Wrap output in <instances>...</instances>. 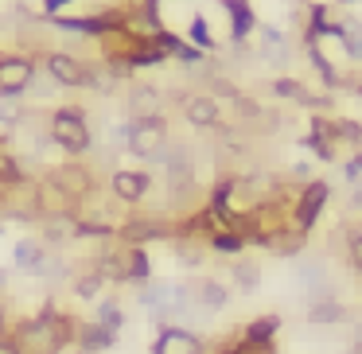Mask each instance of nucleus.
Returning a JSON list of instances; mask_svg holds the SVG:
<instances>
[{
	"label": "nucleus",
	"mask_w": 362,
	"mask_h": 354,
	"mask_svg": "<svg viewBox=\"0 0 362 354\" xmlns=\"http://www.w3.org/2000/svg\"><path fill=\"white\" fill-rule=\"evenodd\" d=\"M74 335H78L74 315H66L55 304H47L35 319L20 323L12 343H16L20 354H63L66 346H74Z\"/></svg>",
	"instance_id": "1"
},
{
	"label": "nucleus",
	"mask_w": 362,
	"mask_h": 354,
	"mask_svg": "<svg viewBox=\"0 0 362 354\" xmlns=\"http://www.w3.org/2000/svg\"><path fill=\"white\" fill-rule=\"evenodd\" d=\"M43 195L59 199L63 211H74L78 203H86L94 195V172L86 164H59V167H47L43 175Z\"/></svg>",
	"instance_id": "2"
},
{
	"label": "nucleus",
	"mask_w": 362,
	"mask_h": 354,
	"mask_svg": "<svg viewBox=\"0 0 362 354\" xmlns=\"http://www.w3.org/2000/svg\"><path fill=\"white\" fill-rule=\"evenodd\" d=\"M47 136L59 144L63 152H71V156H82V152L90 148V141H94V133H90L86 117H82L78 110H55L47 121Z\"/></svg>",
	"instance_id": "3"
},
{
	"label": "nucleus",
	"mask_w": 362,
	"mask_h": 354,
	"mask_svg": "<svg viewBox=\"0 0 362 354\" xmlns=\"http://www.w3.org/2000/svg\"><path fill=\"white\" fill-rule=\"evenodd\" d=\"M43 66H47V74H51L55 86H71V90L94 86V71H98V66L82 63V59L71 55V51H47V55H43Z\"/></svg>",
	"instance_id": "4"
},
{
	"label": "nucleus",
	"mask_w": 362,
	"mask_h": 354,
	"mask_svg": "<svg viewBox=\"0 0 362 354\" xmlns=\"http://www.w3.org/2000/svg\"><path fill=\"white\" fill-rule=\"evenodd\" d=\"M125 148L141 160H160L168 148V121L164 117H152V121H136L129 125V136H125Z\"/></svg>",
	"instance_id": "5"
},
{
	"label": "nucleus",
	"mask_w": 362,
	"mask_h": 354,
	"mask_svg": "<svg viewBox=\"0 0 362 354\" xmlns=\"http://www.w3.org/2000/svg\"><path fill=\"white\" fill-rule=\"evenodd\" d=\"M35 71H40V66L28 55H0V94L20 98L35 82Z\"/></svg>",
	"instance_id": "6"
},
{
	"label": "nucleus",
	"mask_w": 362,
	"mask_h": 354,
	"mask_svg": "<svg viewBox=\"0 0 362 354\" xmlns=\"http://www.w3.org/2000/svg\"><path fill=\"white\" fill-rule=\"evenodd\" d=\"M175 226L168 218H156V214H148V218H125V226L117 230V237L125 245H133V249H141L144 242H160V237H172Z\"/></svg>",
	"instance_id": "7"
},
{
	"label": "nucleus",
	"mask_w": 362,
	"mask_h": 354,
	"mask_svg": "<svg viewBox=\"0 0 362 354\" xmlns=\"http://www.w3.org/2000/svg\"><path fill=\"white\" fill-rule=\"evenodd\" d=\"M152 354H206V343L187 327H160L156 343H152Z\"/></svg>",
	"instance_id": "8"
},
{
	"label": "nucleus",
	"mask_w": 362,
	"mask_h": 354,
	"mask_svg": "<svg viewBox=\"0 0 362 354\" xmlns=\"http://www.w3.org/2000/svg\"><path fill=\"white\" fill-rule=\"evenodd\" d=\"M160 110H164V94H160L156 86L141 82V86L129 90V98H125V113L133 117V125H136V121H152V117H160Z\"/></svg>",
	"instance_id": "9"
},
{
	"label": "nucleus",
	"mask_w": 362,
	"mask_h": 354,
	"mask_svg": "<svg viewBox=\"0 0 362 354\" xmlns=\"http://www.w3.org/2000/svg\"><path fill=\"white\" fill-rule=\"evenodd\" d=\"M327 195H331V187L323 179H315V183H308L304 191H300V203H296V230H312V222L320 218V211H323V203H327Z\"/></svg>",
	"instance_id": "10"
},
{
	"label": "nucleus",
	"mask_w": 362,
	"mask_h": 354,
	"mask_svg": "<svg viewBox=\"0 0 362 354\" xmlns=\"http://www.w3.org/2000/svg\"><path fill=\"white\" fill-rule=\"evenodd\" d=\"M183 117H187L191 129H214L218 125V98L187 94V102H183Z\"/></svg>",
	"instance_id": "11"
},
{
	"label": "nucleus",
	"mask_w": 362,
	"mask_h": 354,
	"mask_svg": "<svg viewBox=\"0 0 362 354\" xmlns=\"http://www.w3.org/2000/svg\"><path fill=\"white\" fill-rule=\"evenodd\" d=\"M113 199L125 206H136L144 199V191H148V175L144 172H113V183H110Z\"/></svg>",
	"instance_id": "12"
},
{
	"label": "nucleus",
	"mask_w": 362,
	"mask_h": 354,
	"mask_svg": "<svg viewBox=\"0 0 362 354\" xmlns=\"http://www.w3.org/2000/svg\"><path fill=\"white\" fill-rule=\"evenodd\" d=\"M304 230H296V226H284L281 222V230H273V234H261V245L265 249H273L276 257H296V253H304Z\"/></svg>",
	"instance_id": "13"
},
{
	"label": "nucleus",
	"mask_w": 362,
	"mask_h": 354,
	"mask_svg": "<svg viewBox=\"0 0 362 354\" xmlns=\"http://www.w3.org/2000/svg\"><path fill=\"white\" fill-rule=\"evenodd\" d=\"M113 343H117V335H110L105 327H98V323H78L74 346H78L82 354H102V350H110Z\"/></svg>",
	"instance_id": "14"
},
{
	"label": "nucleus",
	"mask_w": 362,
	"mask_h": 354,
	"mask_svg": "<svg viewBox=\"0 0 362 354\" xmlns=\"http://www.w3.org/2000/svg\"><path fill=\"white\" fill-rule=\"evenodd\" d=\"M351 319V312H346V304L343 300H335V296H320V300H312L308 304V323H346Z\"/></svg>",
	"instance_id": "15"
},
{
	"label": "nucleus",
	"mask_w": 362,
	"mask_h": 354,
	"mask_svg": "<svg viewBox=\"0 0 362 354\" xmlns=\"http://www.w3.org/2000/svg\"><path fill=\"white\" fill-rule=\"evenodd\" d=\"M71 237H78V222L71 218V214H51L47 222H43V245H63L71 242Z\"/></svg>",
	"instance_id": "16"
},
{
	"label": "nucleus",
	"mask_w": 362,
	"mask_h": 354,
	"mask_svg": "<svg viewBox=\"0 0 362 354\" xmlns=\"http://www.w3.org/2000/svg\"><path fill=\"white\" fill-rule=\"evenodd\" d=\"M281 331V315H261V319H250L238 335L245 338V343H257V346H265V343H273V335Z\"/></svg>",
	"instance_id": "17"
},
{
	"label": "nucleus",
	"mask_w": 362,
	"mask_h": 354,
	"mask_svg": "<svg viewBox=\"0 0 362 354\" xmlns=\"http://www.w3.org/2000/svg\"><path fill=\"white\" fill-rule=\"evenodd\" d=\"M191 288H195V304L206 307V312H222V307H226V300H230V292L222 288L218 281H195Z\"/></svg>",
	"instance_id": "18"
},
{
	"label": "nucleus",
	"mask_w": 362,
	"mask_h": 354,
	"mask_svg": "<svg viewBox=\"0 0 362 354\" xmlns=\"http://www.w3.org/2000/svg\"><path fill=\"white\" fill-rule=\"evenodd\" d=\"M47 257H51V253H47V245H43L40 237H24V242L16 245V265L28 269V273H40V265Z\"/></svg>",
	"instance_id": "19"
},
{
	"label": "nucleus",
	"mask_w": 362,
	"mask_h": 354,
	"mask_svg": "<svg viewBox=\"0 0 362 354\" xmlns=\"http://www.w3.org/2000/svg\"><path fill=\"white\" fill-rule=\"evenodd\" d=\"M102 288H105V276L94 269V261L74 273V296H78V300H98V296H102Z\"/></svg>",
	"instance_id": "20"
},
{
	"label": "nucleus",
	"mask_w": 362,
	"mask_h": 354,
	"mask_svg": "<svg viewBox=\"0 0 362 354\" xmlns=\"http://www.w3.org/2000/svg\"><path fill=\"white\" fill-rule=\"evenodd\" d=\"M273 94L276 98H288V102H296V105H327V98H315L308 86H300V82H292V78H276L273 82Z\"/></svg>",
	"instance_id": "21"
},
{
	"label": "nucleus",
	"mask_w": 362,
	"mask_h": 354,
	"mask_svg": "<svg viewBox=\"0 0 362 354\" xmlns=\"http://www.w3.org/2000/svg\"><path fill=\"white\" fill-rule=\"evenodd\" d=\"M94 323L98 327H105L110 335H117L121 327H125V307H121V300H102L94 312Z\"/></svg>",
	"instance_id": "22"
},
{
	"label": "nucleus",
	"mask_w": 362,
	"mask_h": 354,
	"mask_svg": "<svg viewBox=\"0 0 362 354\" xmlns=\"http://www.w3.org/2000/svg\"><path fill=\"white\" fill-rule=\"evenodd\" d=\"M230 276H234V284H238L242 292H257V284H261V265H257V261H250V257H238L234 269H230Z\"/></svg>",
	"instance_id": "23"
},
{
	"label": "nucleus",
	"mask_w": 362,
	"mask_h": 354,
	"mask_svg": "<svg viewBox=\"0 0 362 354\" xmlns=\"http://www.w3.org/2000/svg\"><path fill=\"white\" fill-rule=\"evenodd\" d=\"M214 354H276V346H273V343H265V346L245 343V338L234 331L230 338H222V343H218V350H214Z\"/></svg>",
	"instance_id": "24"
},
{
	"label": "nucleus",
	"mask_w": 362,
	"mask_h": 354,
	"mask_svg": "<svg viewBox=\"0 0 362 354\" xmlns=\"http://www.w3.org/2000/svg\"><path fill=\"white\" fill-rule=\"evenodd\" d=\"M226 8L234 12V35L242 40V35L253 28V12H250V4H245V0H226Z\"/></svg>",
	"instance_id": "25"
},
{
	"label": "nucleus",
	"mask_w": 362,
	"mask_h": 354,
	"mask_svg": "<svg viewBox=\"0 0 362 354\" xmlns=\"http://www.w3.org/2000/svg\"><path fill=\"white\" fill-rule=\"evenodd\" d=\"M242 237L238 234H226V230H214V237H211V249L214 253H242Z\"/></svg>",
	"instance_id": "26"
},
{
	"label": "nucleus",
	"mask_w": 362,
	"mask_h": 354,
	"mask_svg": "<svg viewBox=\"0 0 362 354\" xmlns=\"http://www.w3.org/2000/svg\"><path fill=\"white\" fill-rule=\"evenodd\" d=\"M346 249H351V265L362 273V234H358V237H351V245H346Z\"/></svg>",
	"instance_id": "27"
},
{
	"label": "nucleus",
	"mask_w": 362,
	"mask_h": 354,
	"mask_svg": "<svg viewBox=\"0 0 362 354\" xmlns=\"http://www.w3.org/2000/svg\"><path fill=\"white\" fill-rule=\"evenodd\" d=\"M191 40H195L199 47H211V35H206V24H203V20H195V28H191Z\"/></svg>",
	"instance_id": "28"
},
{
	"label": "nucleus",
	"mask_w": 362,
	"mask_h": 354,
	"mask_svg": "<svg viewBox=\"0 0 362 354\" xmlns=\"http://www.w3.org/2000/svg\"><path fill=\"white\" fill-rule=\"evenodd\" d=\"M0 354H20V350H16V343H12V338H8V335L0 338Z\"/></svg>",
	"instance_id": "29"
},
{
	"label": "nucleus",
	"mask_w": 362,
	"mask_h": 354,
	"mask_svg": "<svg viewBox=\"0 0 362 354\" xmlns=\"http://www.w3.org/2000/svg\"><path fill=\"white\" fill-rule=\"evenodd\" d=\"M8 335V312H4V304H0V338Z\"/></svg>",
	"instance_id": "30"
},
{
	"label": "nucleus",
	"mask_w": 362,
	"mask_h": 354,
	"mask_svg": "<svg viewBox=\"0 0 362 354\" xmlns=\"http://www.w3.org/2000/svg\"><path fill=\"white\" fill-rule=\"evenodd\" d=\"M351 354H362V338H354V346H351Z\"/></svg>",
	"instance_id": "31"
},
{
	"label": "nucleus",
	"mask_w": 362,
	"mask_h": 354,
	"mask_svg": "<svg viewBox=\"0 0 362 354\" xmlns=\"http://www.w3.org/2000/svg\"><path fill=\"white\" fill-rule=\"evenodd\" d=\"M4 284H8V273H4V269H0V292H4Z\"/></svg>",
	"instance_id": "32"
},
{
	"label": "nucleus",
	"mask_w": 362,
	"mask_h": 354,
	"mask_svg": "<svg viewBox=\"0 0 362 354\" xmlns=\"http://www.w3.org/2000/svg\"><path fill=\"white\" fill-rule=\"evenodd\" d=\"M74 354H82V350H74Z\"/></svg>",
	"instance_id": "33"
},
{
	"label": "nucleus",
	"mask_w": 362,
	"mask_h": 354,
	"mask_svg": "<svg viewBox=\"0 0 362 354\" xmlns=\"http://www.w3.org/2000/svg\"><path fill=\"white\" fill-rule=\"evenodd\" d=\"M0 230H4V226H0Z\"/></svg>",
	"instance_id": "34"
}]
</instances>
